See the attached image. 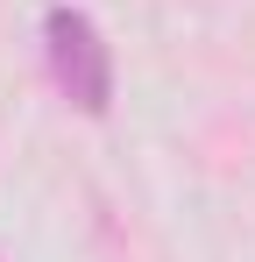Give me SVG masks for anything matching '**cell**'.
Listing matches in <instances>:
<instances>
[{
	"label": "cell",
	"instance_id": "6da1fadb",
	"mask_svg": "<svg viewBox=\"0 0 255 262\" xmlns=\"http://www.w3.org/2000/svg\"><path fill=\"white\" fill-rule=\"evenodd\" d=\"M42 43H50V78L64 85V99H71L78 114H107V106H114V57H107V43H99L92 14L50 7Z\"/></svg>",
	"mask_w": 255,
	"mask_h": 262
}]
</instances>
